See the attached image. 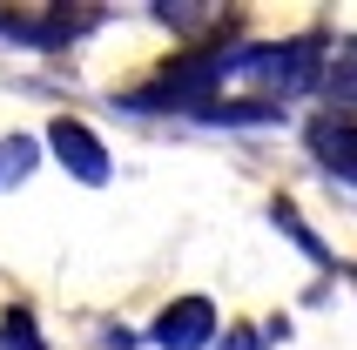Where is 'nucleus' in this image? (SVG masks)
I'll list each match as a JSON object with an SVG mask.
<instances>
[{"instance_id":"obj_5","label":"nucleus","mask_w":357,"mask_h":350,"mask_svg":"<svg viewBox=\"0 0 357 350\" xmlns=\"http://www.w3.org/2000/svg\"><path fill=\"white\" fill-rule=\"evenodd\" d=\"M303 142H310V155L337 175V182H357V121H331L324 115V121H310Z\"/></svg>"},{"instance_id":"obj_10","label":"nucleus","mask_w":357,"mask_h":350,"mask_svg":"<svg viewBox=\"0 0 357 350\" xmlns=\"http://www.w3.org/2000/svg\"><path fill=\"white\" fill-rule=\"evenodd\" d=\"M0 350H47L27 310H7V317H0Z\"/></svg>"},{"instance_id":"obj_8","label":"nucleus","mask_w":357,"mask_h":350,"mask_svg":"<svg viewBox=\"0 0 357 350\" xmlns=\"http://www.w3.org/2000/svg\"><path fill=\"white\" fill-rule=\"evenodd\" d=\"M216 14H222V7H202V0H162V7H155V20H169V27H182V34H202Z\"/></svg>"},{"instance_id":"obj_3","label":"nucleus","mask_w":357,"mask_h":350,"mask_svg":"<svg viewBox=\"0 0 357 350\" xmlns=\"http://www.w3.org/2000/svg\"><path fill=\"white\" fill-rule=\"evenodd\" d=\"M47 149H54V162L75 182H88V189H101L108 175H115V162H108V142L88 128V121H75V115H61L54 128H47Z\"/></svg>"},{"instance_id":"obj_7","label":"nucleus","mask_w":357,"mask_h":350,"mask_svg":"<svg viewBox=\"0 0 357 350\" xmlns=\"http://www.w3.org/2000/svg\"><path fill=\"white\" fill-rule=\"evenodd\" d=\"M34 155H40V149L27 135H7V142H0V189H20V182L34 175Z\"/></svg>"},{"instance_id":"obj_2","label":"nucleus","mask_w":357,"mask_h":350,"mask_svg":"<svg viewBox=\"0 0 357 350\" xmlns=\"http://www.w3.org/2000/svg\"><path fill=\"white\" fill-rule=\"evenodd\" d=\"M324 68H331V61H324V40H317V34L277 40V47H243V54H236V75H243V81H257L263 101H270V95L283 101V95H303V88H317Z\"/></svg>"},{"instance_id":"obj_12","label":"nucleus","mask_w":357,"mask_h":350,"mask_svg":"<svg viewBox=\"0 0 357 350\" xmlns=\"http://www.w3.org/2000/svg\"><path fill=\"white\" fill-rule=\"evenodd\" d=\"M0 40H34V47H47L40 40V20H14V14H0Z\"/></svg>"},{"instance_id":"obj_4","label":"nucleus","mask_w":357,"mask_h":350,"mask_svg":"<svg viewBox=\"0 0 357 350\" xmlns=\"http://www.w3.org/2000/svg\"><path fill=\"white\" fill-rule=\"evenodd\" d=\"M155 350H209V337H222L216 330V303L209 296H176L169 310L155 317Z\"/></svg>"},{"instance_id":"obj_6","label":"nucleus","mask_w":357,"mask_h":350,"mask_svg":"<svg viewBox=\"0 0 357 350\" xmlns=\"http://www.w3.org/2000/svg\"><path fill=\"white\" fill-rule=\"evenodd\" d=\"M317 95L331 101V108H357V34L331 54V68H324V81H317Z\"/></svg>"},{"instance_id":"obj_9","label":"nucleus","mask_w":357,"mask_h":350,"mask_svg":"<svg viewBox=\"0 0 357 350\" xmlns=\"http://www.w3.org/2000/svg\"><path fill=\"white\" fill-rule=\"evenodd\" d=\"M270 222H277V229H283V236H290V243H297V250H303V256H317V263H331V250H324L317 236L303 229V215H297V209H290V202H270Z\"/></svg>"},{"instance_id":"obj_11","label":"nucleus","mask_w":357,"mask_h":350,"mask_svg":"<svg viewBox=\"0 0 357 350\" xmlns=\"http://www.w3.org/2000/svg\"><path fill=\"white\" fill-rule=\"evenodd\" d=\"M216 350H270V330H257V324H236V330H222Z\"/></svg>"},{"instance_id":"obj_1","label":"nucleus","mask_w":357,"mask_h":350,"mask_svg":"<svg viewBox=\"0 0 357 350\" xmlns=\"http://www.w3.org/2000/svg\"><path fill=\"white\" fill-rule=\"evenodd\" d=\"M236 75V54H222V47H209V54H189L176 61V68H162L155 88H142V95H128V108H176V115H209L216 108V88Z\"/></svg>"}]
</instances>
